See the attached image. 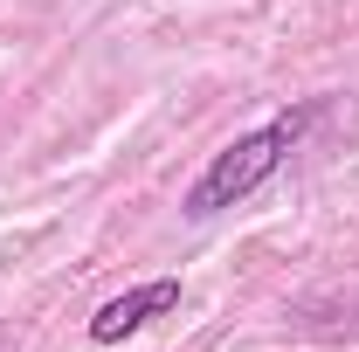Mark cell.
Here are the masks:
<instances>
[{"mask_svg": "<svg viewBox=\"0 0 359 352\" xmlns=\"http://www.w3.org/2000/svg\"><path fill=\"white\" fill-rule=\"evenodd\" d=\"M311 118H318V104H304V111H283V118H269V125H256V132H242L235 145H222V152L208 159V173L187 187V215H194V221L228 215V208H242L256 187H269L276 166L304 145Z\"/></svg>", "mask_w": 359, "mask_h": 352, "instance_id": "1", "label": "cell"}, {"mask_svg": "<svg viewBox=\"0 0 359 352\" xmlns=\"http://www.w3.org/2000/svg\"><path fill=\"white\" fill-rule=\"evenodd\" d=\"M166 311H180V276H159V283H138L125 297H111V304L90 318V346H125L132 332H145Z\"/></svg>", "mask_w": 359, "mask_h": 352, "instance_id": "2", "label": "cell"}, {"mask_svg": "<svg viewBox=\"0 0 359 352\" xmlns=\"http://www.w3.org/2000/svg\"><path fill=\"white\" fill-rule=\"evenodd\" d=\"M297 325L325 332V339H359V290H346V297H304Z\"/></svg>", "mask_w": 359, "mask_h": 352, "instance_id": "3", "label": "cell"}]
</instances>
